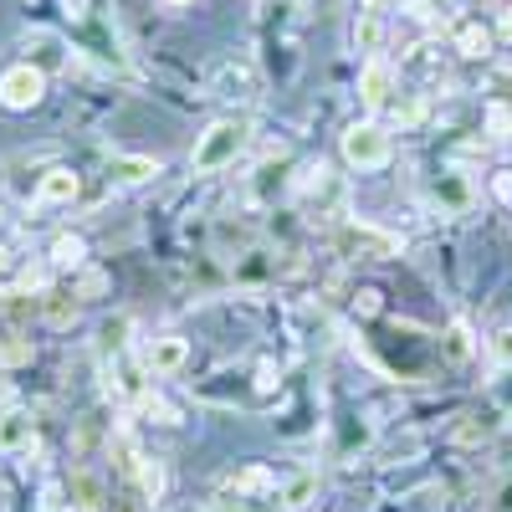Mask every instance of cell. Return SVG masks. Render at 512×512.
<instances>
[{
  "label": "cell",
  "mask_w": 512,
  "mask_h": 512,
  "mask_svg": "<svg viewBox=\"0 0 512 512\" xmlns=\"http://www.w3.org/2000/svg\"><path fill=\"white\" fill-rule=\"evenodd\" d=\"M456 52H461V57H487V52H492V26L461 21V26H456Z\"/></svg>",
  "instance_id": "cell-16"
},
{
  "label": "cell",
  "mask_w": 512,
  "mask_h": 512,
  "mask_svg": "<svg viewBox=\"0 0 512 512\" xmlns=\"http://www.w3.org/2000/svg\"><path fill=\"white\" fill-rule=\"evenodd\" d=\"M113 512H144V497H134V492H128V497H113Z\"/></svg>",
  "instance_id": "cell-30"
},
{
  "label": "cell",
  "mask_w": 512,
  "mask_h": 512,
  "mask_svg": "<svg viewBox=\"0 0 512 512\" xmlns=\"http://www.w3.org/2000/svg\"><path fill=\"white\" fill-rule=\"evenodd\" d=\"M210 93H216L221 103H231V108H251L256 98H262V77H256L251 62L226 57L216 72H210Z\"/></svg>",
  "instance_id": "cell-5"
},
{
  "label": "cell",
  "mask_w": 512,
  "mask_h": 512,
  "mask_svg": "<svg viewBox=\"0 0 512 512\" xmlns=\"http://www.w3.org/2000/svg\"><path fill=\"white\" fill-rule=\"evenodd\" d=\"M436 200H446L451 210H466V205H472V185H466L461 169H446V175L436 180Z\"/></svg>",
  "instance_id": "cell-18"
},
{
  "label": "cell",
  "mask_w": 512,
  "mask_h": 512,
  "mask_svg": "<svg viewBox=\"0 0 512 512\" xmlns=\"http://www.w3.org/2000/svg\"><path fill=\"white\" fill-rule=\"evenodd\" d=\"M190 364V344L180 333H154L144 344V369L149 374H180Z\"/></svg>",
  "instance_id": "cell-8"
},
{
  "label": "cell",
  "mask_w": 512,
  "mask_h": 512,
  "mask_svg": "<svg viewBox=\"0 0 512 512\" xmlns=\"http://www.w3.org/2000/svg\"><path fill=\"white\" fill-rule=\"evenodd\" d=\"M226 487H236V492H277V482H272L267 466H241V472L226 477Z\"/></svg>",
  "instance_id": "cell-21"
},
{
  "label": "cell",
  "mask_w": 512,
  "mask_h": 512,
  "mask_svg": "<svg viewBox=\"0 0 512 512\" xmlns=\"http://www.w3.org/2000/svg\"><path fill=\"white\" fill-rule=\"evenodd\" d=\"M487 93H492V103H512V67H497V72H492Z\"/></svg>",
  "instance_id": "cell-25"
},
{
  "label": "cell",
  "mask_w": 512,
  "mask_h": 512,
  "mask_svg": "<svg viewBox=\"0 0 512 512\" xmlns=\"http://www.w3.org/2000/svg\"><path fill=\"white\" fill-rule=\"evenodd\" d=\"M134 482H139V497L154 502V497L164 492V466H159L154 456H144V461H139V472H134Z\"/></svg>",
  "instance_id": "cell-22"
},
{
  "label": "cell",
  "mask_w": 512,
  "mask_h": 512,
  "mask_svg": "<svg viewBox=\"0 0 512 512\" xmlns=\"http://www.w3.org/2000/svg\"><path fill=\"white\" fill-rule=\"evenodd\" d=\"M159 6H164V11H190L195 0H159Z\"/></svg>",
  "instance_id": "cell-31"
},
{
  "label": "cell",
  "mask_w": 512,
  "mask_h": 512,
  "mask_svg": "<svg viewBox=\"0 0 512 512\" xmlns=\"http://www.w3.org/2000/svg\"><path fill=\"white\" fill-rule=\"evenodd\" d=\"M482 118H487V139L492 144H507L512 139V103H482Z\"/></svg>",
  "instance_id": "cell-20"
},
{
  "label": "cell",
  "mask_w": 512,
  "mask_h": 512,
  "mask_svg": "<svg viewBox=\"0 0 512 512\" xmlns=\"http://www.w3.org/2000/svg\"><path fill=\"white\" fill-rule=\"evenodd\" d=\"M31 446H36L31 410H21V405L0 410V456H16V451H31Z\"/></svg>",
  "instance_id": "cell-10"
},
{
  "label": "cell",
  "mask_w": 512,
  "mask_h": 512,
  "mask_svg": "<svg viewBox=\"0 0 512 512\" xmlns=\"http://www.w3.org/2000/svg\"><path fill=\"white\" fill-rule=\"evenodd\" d=\"M154 175H159V159H149V154H113L108 159L113 185H149Z\"/></svg>",
  "instance_id": "cell-13"
},
{
  "label": "cell",
  "mask_w": 512,
  "mask_h": 512,
  "mask_svg": "<svg viewBox=\"0 0 512 512\" xmlns=\"http://www.w3.org/2000/svg\"><path fill=\"white\" fill-rule=\"evenodd\" d=\"M139 410H144L149 420H159V425H180V410L169 405L164 395H144V400H139Z\"/></svg>",
  "instance_id": "cell-24"
},
{
  "label": "cell",
  "mask_w": 512,
  "mask_h": 512,
  "mask_svg": "<svg viewBox=\"0 0 512 512\" xmlns=\"http://www.w3.org/2000/svg\"><path fill=\"white\" fill-rule=\"evenodd\" d=\"M492 359H497L502 369H512V323L492 333Z\"/></svg>",
  "instance_id": "cell-26"
},
{
  "label": "cell",
  "mask_w": 512,
  "mask_h": 512,
  "mask_svg": "<svg viewBox=\"0 0 512 512\" xmlns=\"http://www.w3.org/2000/svg\"><path fill=\"white\" fill-rule=\"evenodd\" d=\"M26 47H36V67L41 72H47V67H67V41L52 36V31H31Z\"/></svg>",
  "instance_id": "cell-15"
},
{
  "label": "cell",
  "mask_w": 512,
  "mask_h": 512,
  "mask_svg": "<svg viewBox=\"0 0 512 512\" xmlns=\"http://www.w3.org/2000/svg\"><path fill=\"white\" fill-rule=\"evenodd\" d=\"M338 149H344V159H349L354 169H384V164H390V154H395V144H390V128L374 123V118L349 123L344 134H338Z\"/></svg>",
  "instance_id": "cell-3"
},
{
  "label": "cell",
  "mask_w": 512,
  "mask_h": 512,
  "mask_svg": "<svg viewBox=\"0 0 512 512\" xmlns=\"http://www.w3.org/2000/svg\"><path fill=\"white\" fill-rule=\"evenodd\" d=\"M47 318L62 328V323H72V318H77V303H67V297H57V292H52V297H47Z\"/></svg>",
  "instance_id": "cell-27"
},
{
  "label": "cell",
  "mask_w": 512,
  "mask_h": 512,
  "mask_svg": "<svg viewBox=\"0 0 512 512\" xmlns=\"http://www.w3.org/2000/svg\"><path fill=\"white\" fill-rule=\"evenodd\" d=\"M472 354H477V338H472V328L456 318V323L441 333V364L461 369V364H472Z\"/></svg>",
  "instance_id": "cell-14"
},
{
  "label": "cell",
  "mask_w": 512,
  "mask_h": 512,
  "mask_svg": "<svg viewBox=\"0 0 512 512\" xmlns=\"http://www.w3.org/2000/svg\"><path fill=\"white\" fill-rule=\"evenodd\" d=\"M492 195L502 205H512V169H497V180H492Z\"/></svg>",
  "instance_id": "cell-29"
},
{
  "label": "cell",
  "mask_w": 512,
  "mask_h": 512,
  "mask_svg": "<svg viewBox=\"0 0 512 512\" xmlns=\"http://www.w3.org/2000/svg\"><path fill=\"white\" fill-rule=\"evenodd\" d=\"M52 267H67V272H77L82 262H88V241H82V236H72V231H62L57 241H52Z\"/></svg>",
  "instance_id": "cell-17"
},
{
  "label": "cell",
  "mask_w": 512,
  "mask_h": 512,
  "mask_svg": "<svg viewBox=\"0 0 512 512\" xmlns=\"http://www.w3.org/2000/svg\"><path fill=\"white\" fill-rule=\"evenodd\" d=\"M390 98H395V72H390V62L369 57L364 72H359V103H364L369 113H384V108H390Z\"/></svg>",
  "instance_id": "cell-9"
},
{
  "label": "cell",
  "mask_w": 512,
  "mask_h": 512,
  "mask_svg": "<svg viewBox=\"0 0 512 512\" xmlns=\"http://www.w3.org/2000/svg\"><path fill=\"white\" fill-rule=\"evenodd\" d=\"M497 431V415H466V425H456V441L461 446H477Z\"/></svg>",
  "instance_id": "cell-23"
},
{
  "label": "cell",
  "mask_w": 512,
  "mask_h": 512,
  "mask_svg": "<svg viewBox=\"0 0 512 512\" xmlns=\"http://www.w3.org/2000/svg\"><path fill=\"white\" fill-rule=\"evenodd\" d=\"M77 190H82V180L72 175L67 164H52L47 175L36 180V190H31V210H52V205H72L77 200Z\"/></svg>",
  "instance_id": "cell-7"
},
{
  "label": "cell",
  "mask_w": 512,
  "mask_h": 512,
  "mask_svg": "<svg viewBox=\"0 0 512 512\" xmlns=\"http://www.w3.org/2000/svg\"><path fill=\"white\" fill-rule=\"evenodd\" d=\"M292 195H297V205H303V210L338 216L344 200H349V185H344V175H333L328 164H303V169H297V180H292Z\"/></svg>",
  "instance_id": "cell-2"
},
{
  "label": "cell",
  "mask_w": 512,
  "mask_h": 512,
  "mask_svg": "<svg viewBox=\"0 0 512 512\" xmlns=\"http://www.w3.org/2000/svg\"><path fill=\"white\" fill-rule=\"evenodd\" d=\"M364 6H379V0H364Z\"/></svg>",
  "instance_id": "cell-32"
},
{
  "label": "cell",
  "mask_w": 512,
  "mask_h": 512,
  "mask_svg": "<svg viewBox=\"0 0 512 512\" xmlns=\"http://www.w3.org/2000/svg\"><path fill=\"white\" fill-rule=\"evenodd\" d=\"M349 41H354V52H359L364 62H369V57H379V47H384V16H379V6H364V11L354 16Z\"/></svg>",
  "instance_id": "cell-12"
},
{
  "label": "cell",
  "mask_w": 512,
  "mask_h": 512,
  "mask_svg": "<svg viewBox=\"0 0 512 512\" xmlns=\"http://www.w3.org/2000/svg\"><path fill=\"white\" fill-rule=\"evenodd\" d=\"M67 502H72L77 512H103V507H108V482L82 466V472H72V482H67Z\"/></svg>",
  "instance_id": "cell-11"
},
{
  "label": "cell",
  "mask_w": 512,
  "mask_h": 512,
  "mask_svg": "<svg viewBox=\"0 0 512 512\" xmlns=\"http://www.w3.org/2000/svg\"><path fill=\"white\" fill-rule=\"evenodd\" d=\"M333 246L344 251V256H369V262H384V256L400 251V236L379 231L369 221H344V226H338V236H333Z\"/></svg>",
  "instance_id": "cell-6"
},
{
  "label": "cell",
  "mask_w": 512,
  "mask_h": 512,
  "mask_svg": "<svg viewBox=\"0 0 512 512\" xmlns=\"http://www.w3.org/2000/svg\"><path fill=\"white\" fill-rule=\"evenodd\" d=\"M313 492H318V472H297L292 482L277 487V502H282V507H308Z\"/></svg>",
  "instance_id": "cell-19"
},
{
  "label": "cell",
  "mask_w": 512,
  "mask_h": 512,
  "mask_svg": "<svg viewBox=\"0 0 512 512\" xmlns=\"http://www.w3.org/2000/svg\"><path fill=\"white\" fill-rule=\"evenodd\" d=\"M41 98H47V72H41L36 62H16V67L0 72V108L31 113Z\"/></svg>",
  "instance_id": "cell-4"
},
{
  "label": "cell",
  "mask_w": 512,
  "mask_h": 512,
  "mask_svg": "<svg viewBox=\"0 0 512 512\" xmlns=\"http://www.w3.org/2000/svg\"><path fill=\"white\" fill-rule=\"evenodd\" d=\"M246 118H216L205 128V134L195 139V149H190V169L195 175H221L226 164H236V154L246 149Z\"/></svg>",
  "instance_id": "cell-1"
},
{
  "label": "cell",
  "mask_w": 512,
  "mask_h": 512,
  "mask_svg": "<svg viewBox=\"0 0 512 512\" xmlns=\"http://www.w3.org/2000/svg\"><path fill=\"white\" fill-rule=\"evenodd\" d=\"M354 308L369 318V313H379L384 303H379V292H374V287H359V292H354Z\"/></svg>",
  "instance_id": "cell-28"
}]
</instances>
